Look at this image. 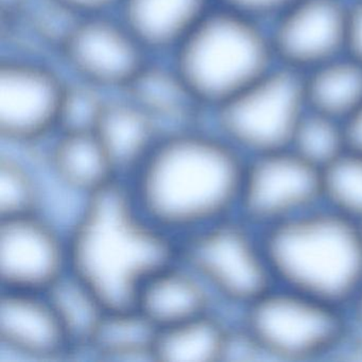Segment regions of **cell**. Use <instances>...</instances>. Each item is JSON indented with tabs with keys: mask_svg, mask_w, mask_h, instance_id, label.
Masks as SVG:
<instances>
[{
	"mask_svg": "<svg viewBox=\"0 0 362 362\" xmlns=\"http://www.w3.org/2000/svg\"><path fill=\"white\" fill-rule=\"evenodd\" d=\"M247 158L214 128L166 131L124 180L141 213L179 241L237 214Z\"/></svg>",
	"mask_w": 362,
	"mask_h": 362,
	"instance_id": "obj_1",
	"label": "cell"
},
{
	"mask_svg": "<svg viewBox=\"0 0 362 362\" xmlns=\"http://www.w3.org/2000/svg\"><path fill=\"white\" fill-rule=\"evenodd\" d=\"M69 270L109 310L133 308L143 284L177 257V241L152 223L124 180L86 199L66 230Z\"/></svg>",
	"mask_w": 362,
	"mask_h": 362,
	"instance_id": "obj_2",
	"label": "cell"
},
{
	"mask_svg": "<svg viewBox=\"0 0 362 362\" xmlns=\"http://www.w3.org/2000/svg\"><path fill=\"white\" fill-rule=\"evenodd\" d=\"M275 284L345 308L362 288V226L321 204L262 230Z\"/></svg>",
	"mask_w": 362,
	"mask_h": 362,
	"instance_id": "obj_3",
	"label": "cell"
},
{
	"mask_svg": "<svg viewBox=\"0 0 362 362\" xmlns=\"http://www.w3.org/2000/svg\"><path fill=\"white\" fill-rule=\"evenodd\" d=\"M173 54L180 77L211 112L277 64L267 23L216 5Z\"/></svg>",
	"mask_w": 362,
	"mask_h": 362,
	"instance_id": "obj_4",
	"label": "cell"
},
{
	"mask_svg": "<svg viewBox=\"0 0 362 362\" xmlns=\"http://www.w3.org/2000/svg\"><path fill=\"white\" fill-rule=\"evenodd\" d=\"M264 360L309 362L345 353L344 308L274 285L235 315Z\"/></svg>",
	"mask_w": 362,
	"mask_h": 362,
	"instance_id": "obj_5",
	"label": "cell"
},
{
	"mask_svg": "<svg viewBox=\"0 0 362 362\" xmlns=\"http://www.w3.org/2000/svg\"><path fill=\"white\" fill-rule=\"evenodd\" d=\"M177 247L218 305L235 315L276 285L262 230L238 214L180 239Z\"/></svg>",
	"mask_w": 362,
	"mask_h": 362,
	"instance_id": "obj_6",
	"label": "cell"
},
{
	"mask_svg": "<svg viewBox=\"0 0 362 362\" xmlns=\"http://www.w3.org/2000/svg\"><path fill=\"white\" fill-rule=\"evenodd\" d=\"M307 109L303 74L276 64L213 110L211 128L253 158L290 148Z\"/></svg>",
	"mask_w": 362,
	"mask_h": 362,
	"instance_id": "obj_7",
	"label": "cell"
},
{
	"mask_svg": "<svg viewBox=\"0 0 362 362\" xmlns=\"http://www.w3.org/2000/svg\"><path fill=\"white\" fill-rule=\"evenodd\" d=\"M69 80L26 56L0 61V137L14 148H35L58 132Z\"/></svg>",
	"mask_w": 362,
	"mask_h": 362,
	"instance_id": "obj_8",
	"label": "cell"
},
{
	"mask_svg": "<svg viewBox=\"0 0 362 362\" xmlns=\"http://www.w3.org/2000/svg\"><path fill=\"white\" fill-rule=\"evenodd\" d=\"M71 79L107 93H124L150 61V52L110 13L80 16L59 43Z\"/></svg>",
	"mask_w": 362,
	"mask_h": 362,
	"instance_id": "obj_9",
	"label": "cell"
},
{
	"mask_svg": "<svg viewBox=\"0 0 362 362\" xmlns=\"http://www.w3.org/2000/svg\"><path fill=\"white\" fill-rule=\"evenodd\" d=\"M322 204L321 169L284 149L247 158L237 214L260 230Z\"/></svg>",
	"mask_w": 362,
	"mask_h": 362,
	"instance_id": "obj_10",
	"label": "cell"
},
{
	"mask_svg": "<svg viewBox=\"0 0 362 362\" xmlns=\"http://www.w3.org/2000/svg\"><path fill=\"white\" fill-rule=\"evenodd\" d=\"M349 6L344 0H293L268 23L277 64L300 74L347 52Z\"/></svg>",
	"mask_w": 362,
	"mask_h": 362,
	"instance_id": "obj_11",
	"label": "cell"
},
{
	"mask_svg": "<svg viewBox=\"0 0 362 362\" xmlns=\"http://www.w3.org/2000/svg\"><path fill=\"white\" fill-rule=\"evenodd\" d=\"M66 230L43 213L0 219V290L45 292L69 271Z\"/></svg>",
	"mask_w": 362,
	"mask_h": 362,
	"instance_id": "obj_12",
	"label": "cell"
},
{
	"mask_svg": "<svg viewBox=\"0 0 362 362\" xmlns=\"http://www.w3.org/2000/svg\"><path fill=\"white\" fill-rule=\"evenodd\" d=\"M0 346L3 351L29 360L75 355L44 292L0 290Z\"/></svg>",
	"mask_w": 362,
	"mask_h": 362,
	"instance_id": "obj_13",
	"label": "cell"
},
{
	"mask_svg": "<svg viewBox=\"0 0 362 362\" xmlns=\"http://www.w3.org/2000/svg\"><path fill=\"white\" fill-rule=\"evenodd\" d=\"M47 141L40 164L69 194L86 200L122 180L94 131H59Z\"/></svg>",
	"mask_w": 362,
	"mask_h": 362,
	"instance_id": "obj_14",
	"label": "cell"
},
{
	"mask_svg": "<svg viewBox=\"0 0 362 362\" xmlns=\"http://www.w3.org/2000/svg\"><path fill=\"white\" fill-rule=\"evenodd\" d=\"M134 308L158 330L221 307L204 281L177 255L148 277Z\"/></svg>",
	"mask_w": 362,
	"mask_h": 362,
	"instance_id": "obj_15",
	"label": "cell"
},
{
	"mask_svg": "<svg viewBox=\"0 0 362 362\" xmlns=\"http://www.w3.org/2000/svg\"><path fill=\"white\" fill-rule=\"evenodd\" d=\"M166 131L136 103L122 95L107 99L94 133L120 179L126 180Z\"/></svg>",
	"mask_w": 362,
	"mask_h": 362,
	"instance_id": "obj_16",
	"label": "cell"
},
{
	"mask_svg": "<svg viewBox=\"0 0 362 362\" xmlns=\"http://www.w3.org/2000/svg\"><path fill=\"white\" fill-rule=\"evenodd\" d=\"M214 5L213 0H122L118 9L151 54L173 52Z\"/></svg>",
	"mask_w": 362,
	"mask_h": 362,
	"instance_id": "obj_17",
	"label": "cell"
},
{
	"mask_svg": "<svg viewBox=\"0 0 362 362\" xmlns=\"http://www.w3.org/2000/svg\"><path fill=\"white\" fill-rule=\"evenodd\" d=\"M122 94L151 116L165 131L197 124L204 111L180 77L168 66L151 60Z\"/></svg>",
	"mask_w": 362,
	"mask_h": 362,
	"instance_id": "obj_18",
	"label": "cell"
},
{
	"mask_svg": "<svg viewBox=\"0 0 362 362\" xmlns=\"http://www.w3.org/2000/svg\"><path fill=\"white\" fill-rule=\"evenodd\" d=\"M217 308L156 332L153 360L162 362L222 361L234 317Z\"/></svg>",
	"mask_w": 362,
	"mask_h": 362,
	"instance_id": "obj_19",
	"label": "cell"
},
{
	"mask_svg": "<svg viewBox=\"0 0 362 362\" xmlns=\"http://www.w3.org/2000/svg\"><path fill=\"white\" fill-rule=\"evenodd\" d=\"M307 107L347 122L362 105V63L349 54L303 74Z\"/></svg>",
	"mask_w": 362,
	"mask_h": 362,
	"instance_id": "obj_20",
	"label": "cell"
},
{
	"mask_svg": "<svg viewBox=\"0 0 362 362\" xmlns=\"http://www.w3.org/2000/svg\"><path fill=\"white\" fill-rule=\"evenodd\" d=\"M156 332L134 307L107 310L86 353L116 361H154Z\"/></svg>",
	"mask_w": 362,
	"mask_h": 362,
	"instance_id": "obj_21",
	"label": "cell"
},
{
	"mask_svg": "<svg viewBox=\"0 0 362 362\" xmlns=\"http://www.w3.org/2000/svg\"><path fill=\"white\" fill-rule=\"evenodd\" d=\"M44 293L62 323L75 354L86 353L109 309L69 270Z\"/></svg>",
	"mask_w": 362,
	"mask_h": 362,
	"instance_id": "obj_22",
	"label": "cell"
},
{
	"mask_svg": "<svg viewBox=\"0 0 362 362\" xmlns=\"http://www.w3.org/2000/svg\"><path fill=\"white\" fill-rule=\"evenodd\" d=\"M43 171L35 162L13 151L0 156V219L42 213L44 203Z\"/></svg>",
	"mask_w": 362,
	"mask_h": 362,
	"instance_id": "obj_23",
	"label": "cell"
},
{
	"mask_svg": "<svg viewBox=\"0 0 362 362\" xmlns=\"http://www.w3.org/2000/svg\"><path fill=\"white\" fill-rule=\"evenodd\" d=\"M349 148L346 122L307 109L293 135L290 149L319 169H323Z\"/></svg>",
	"mask_w": 362,
	"mask_h": 362,
	"instance_id": "obj_24",
	"label": "cell"
},
{
	"mask_svg": "<svg viewBox=\"0 0 362 362\" xmlns=\"http://www.w3.org/2000/svg\"><path fill=\"white\" fill-rule=\"evenodd\" d=\"M322 204L362 224V150L349 148L321 170Z\"/></svg>",
	"mask_w": 362,
	"mask_h": 362,
	"instance_id": "obj_25",
	"label": "cell"
},
{
	"mask_svg": "<svg viewBox=\"0 0 362 362\" xmlns=\"http://www.w3.org/2000/svg\"><path fill=\"white\" fill-rule=\"evenodd\" d=\"M105 92L69 79L59 131H94L107 101Z\"/></svg>",
	"mask_w": 362,
	"mask_h": 362,
	"instance_id": "obj_26",
	"label": "cell"
},
{
	"mask_svg": "<svg viewBox=\"0 0 362 362\" xmlns=\"http://www.w3.org/2000/svg\"><path fill=\"white\" fill-rule=\"evenodd\" d=\"M219 7L251 16L268 24L293 0H213Z\"/></svg>",
	"mask_w": 362,
	"mask_h": 362,
	"instance_id": "obj_27",
	"label": "cell"
},
{
	"mask_svg": "<svg viewBox=\"0 0 362 362\" xmlns=\"http://www.w3.org/2000/svg\"><path fill=\"white\" fill-rule=\"evenodd\" d=\"M349 339L346 351L362 354V288L345 306Z\"/></svg>",
	"mask_w": 362,
	"mask_h": 362,
	"instance_id": "obj_28",
	"label": "cell"
},
{
	"mask_svg": "<svg viewBox=\"0 0 362 362\" xmlns=\"http://www.w3.org/2000/svg\"><path fill=\"white\" fill-rule=\"evenodd\" d=\"M76 18L110 13L114 8H119L122 0H52Z\"/></svg>",
	"mask_w": 362,
	"mask_h": 362,
	"instance_id": "obj_29",
	"label": "cell"
},
{
	"mask_svg": "<svg viewBox=\"0 0 362 362\" xmlns=\"http://www.w3.org/2000/svg\"><path fill=\"white\" fill-rule=\"evenodd\" d=\"M347 54L362 63V0H358L349 6Z\"/></svg>",
	"mask_w": 362,
	"mask_h": 362,
	"instance_id": "obj_30",
	"label": "cell"
},
{
	"mask_svg": "<svg viewBox=\"0 0 362 362\" xmlns=\"http://www.w3.org/2000/svg\"><path fill=\"white\" fill-rule=\"evenodd\" d=\"M351 147L362 150V105L357 113L346 122Z\"/></svg>",
	"mask_w": 362,
	"mask_h": 362,
	"instance_id": "obj_31",
	"label": "cell"
},
{
	"mask_svg": "<svg viewBox=\"0 0 362 362\" xmlns=\"http://www.w3.org/2000/svg\"><path fill=\"white\" fill-rule=\"evenodd\" d=\"M31 3L33 0H0V11L4 16L11 20L23 13Z\"/></svg>",
	"mask_w": 362,
	"mask_h": 362,
	"instance_id": "obj_32",
	"label": "cell"
},
{
	"mask_svg": "<svg viewBox=\"0 0 362 362\" xmlns=\"http://www.w3.org/2000/svg\"><path fill=\"white\" fill-rule=\"evenodd\" d=\"M344 1H346V3L351 4L355 3V1H358V0H344Z\"/></svg>",
	"mask_w": 362,
	"mask_h": 362,
	"instance_id": "obj_33",
	"label": "cell"
}]
</instances>
